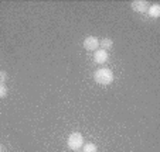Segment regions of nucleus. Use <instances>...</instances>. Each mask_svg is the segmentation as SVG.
<instances>
[{
  "instance_id": "1",
  "label": "nucleus",
  "mask_w": 160,
  "mask_h": 152,
  "mask_svg": "<svg viewBox=\"0 0 160 152\" xmlns=\"http://www.w3.org/2000/svg\"><path fill=\"white\" fill-rule=\"evenodd\" d=\"M113 79H115L113 72L108 68H99V69H97L94 73V81L97 82L98 85H101V86H108V85H111L112 82H113Z\"/></svg>"
},
{
  "instance_id": "2",
  "label": "nucleus",
  "mask_w": 160,
  "mask_h": 152,
  "mask_svg": "<svg viewBox=\"0 0 160 152\" xmlns=\"http://www.w3.org/2000/svg\"><path fill=\"white\" fill-rule=\"evenodd\" d=\"M67 145H68L70 149H72V151L81 149V146L84 145V137H82L81 132H72L68 137V140H67Z\"/></svg>"
},
{
  "instance_id": "3",
  "label": "nucleus",
  "mask_w": 160,
  "mask_h": 152,
  "mask_svg": "<svg viewBox=\"0 0 160 152\" xmlns=\"http://www.w3.org/2000/svg\"><path fill=\"white\" fill-rule=\"evenodd\" d=\"M82 45H84V48L87 51H94L95 52V51L98 49V47H99V39L94 35H89L84 39V44Z\"/></svg>"
},
{
  "instance_id": "4",
  "label": "nucleus",
  "mask_w": 160,
  "mask_h": 152,
  "mask_svg": "<svg viewBox=\"0 0 160 152\" xmlns=\"http://www.w3.org/2000/svg\"><path fill=\"white\" fill-rule=\"evenodd\" d=\"M130 6H132L133 12L136 13H146L149 9V3L145 2V0H135V2L130 3Z\"/></svg>"
},
{
  "instance_id": "5",
  "label": "nucleus",
  "mask_w": 160,
  "mask_h": 152,
  "mask_svg": "<svg viewBox=\"0 0 160 152\" xmlns=\"http://www.w3.org/2000/svg\"><path fill=\"white\" fill-rule=\"evenodd\" d=\"M108 58H109L108 52L103 49H97L94 52V61L97 63H105L106 61H108Z\"/></svg>"
},
{
  "instance_id": "6",
  "label": "nucleus",
  "mask_w": 160,
  "mask_h": 152,
  "mask_svg": "<svg viewBox=\"0 0 160 152\" xmlns=\"http://www.w3.org/2000/svg\"><path fill=\"white\" fill-rule=\"evenodd\" d=\"M148 13H149V16H150L152 18L160 17V4H157V3L152 4V6L148 9Z\"/></svg>"
},
{
  "instance_id": "7",
  "label": "nucleus",
  "mask_w": 160,
  "mask_h": 152,
  "mask_svg": "<svg viewBox=\"0 0 160 152\" xmlns=\"http://www.w3.org/2000/svg\"><path fill=\"white\" fill-rule=\"evenodd\" d=\"M99 45H101V49H103V51H108V49H111L112 47H113V41H112L111 38H103V39H101L99 41Z\"/></svg>"
},
{
  "instance_id": "8",
  "label": "nucleus",
  "mask_w": 160,
  "mask_h": 152,
  "mask_svg": "<svg viewBox=\"0 0 160 152\" xmlns=\"http://www.w3.org/2000/svg\"><path fill=\"white\" fill-rule=\"evenodd\" d=\"M82 152H98V146L92 142L84 144V148H82Z\"/></svg>"
},
{
  "instance_id": "9",
  "label": "nucleus",
  "mask_w": 160,
  "mask_h": 152,
  "mask_svg": "<svg viewBox=\"0 0 160 152\" xmlns=\"http://www.w3.org/2000/svg\"><path fill=\"white\" fill-rule=\"evenodd\" d=\"M7 96V87L0 83V99H4Z\"/></svg>"
},
{
  "instance_id": "10",
  "label": "nucleus",
  "mask_w": 160,
  "mask_h": 152,
  "mask_svg": "<svg viewBox=\"0 0 160 152\" xmlns=\"http://www.w3.org/2000/svg\"><path fill=\"white\" fill-rule=\"evenodd\" d=\"M7 81V73L4 71H0V83L4 85V82Z\"/></svg>"
},
{
  "instance_id": "11",
  "label": "nucleus",
  "mask_w": 160,
  "mask_h": 152,
  "mask_svg": "<svg viewBox=\"0 0 160 152\" xmlns=\"http://www.w3.org/2000/svg\"><path fill=\"white\" fill-rule=\"evenodd\" d=\"M2 151H3V148H2V144H0V152H2Z\"/></svg>"
},
{
  "instance_id": "12",
  "label": "nucleus",
  "mask_w": 160,
  "mask_h": 152,
  "mask_svg": "<svg viewBox=\"0 0 160 152\" xmlns=\"http://www.w3.org/2000/svg\"><path fill=\"white\" fill-rule=\"evenodd\" d=\"M75 152H82V151H79V149H77V151Z\"/></svg>"
}]
</instances>
